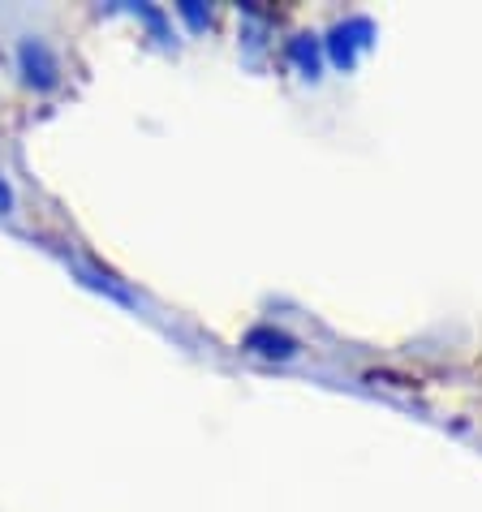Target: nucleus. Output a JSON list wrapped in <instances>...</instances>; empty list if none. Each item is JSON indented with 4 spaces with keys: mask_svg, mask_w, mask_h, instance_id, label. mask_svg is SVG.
<instances>
[{
    "mask_svg": "<svg viewBox=\"0 0 482 512\" xmlns=\"http://www.w3.org/2000/svg\"><path fill=\"white\" fill-rule=\"evenodd\" d=\"M177 13H181V18H186L190 26H194V31H203V26L211 22V13H207L203 5H198V0H181V5H177Z\"/></svg>",
    "mask_w": 482,
    "mask_h": 512,
    "instance_id": "nucleus-4",
    "label": "nucleus"
},
{
    "mask_svg": "<svg viewBox=\"0 0 482 512\" xmlns=\"http://www.w3.org/2000/svg\"><path fill=\"white\" fill-rule=\"evenodd\" d=\"M5 211H13V190H9V181L0 177V216H5Z\"/></svg>",
    "mask_w": 482,
    "mask_h": 512,
    "instance_id": "nucleus-5",
    "label": "nucleus"
},
{
    "mask_svg": "<svg viewBox=\"0 0 482 512\" xmlns=\"http://www.w3.org/2000/svg\"><path fill=\"white\" fill-rule=\"evenodd\" d=\"M246 349L267 353V358H289V353H293L289 340H285V336H272V332H250V336H246Z\"/></svg>",
    "mask_w": 482,
    "mask_h": 512,
    "instance_id": "nucleus-2",
    "label": "nucleus"
},
{
    "mask_svg": "<svg viewBox=\"0 0 482 512\" xmlns=\"http://www.w3.org/2000/svg\"><path fill=\"white\" fill-rule=\"evenodd\" d=\"M18 69L31 91H52L61 82V61H56V52L39 35H26L18 44Z\"/></svg>",
    "mask_w": 482,
    "mask_h": 512,
    "instance_id": "nucleus-1",
    "label": "nucleus"
},
{
    "mask_svg": "<svg viewBox=\"0 0 482 512\" xmlns=\"http://www.w3.org/2000/svg\"><path fill=\"white\" fill-rule=\"evenodd\" d=\"M130 9L151 26V35L160 39V44H168V39H173V35H168V26H164V13H160V9H151V5H130Z\"/></svg>",
    "mask_w": 482,
    "mask_h": 512,
    "instance_id": "nucleus-3",
    "label": "nucleus"
}]
</instances>
